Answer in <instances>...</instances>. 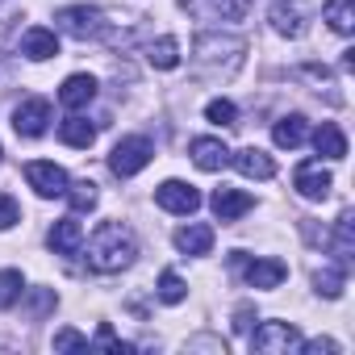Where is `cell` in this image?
Returning <instances> with one entry per match:
<instances>
[{"instance_id": "1", "label": "cell", "mask_w": 355, "mask_h": 355, "mask_svg": "<svg viewBox=\"0 0 355 355\" xmlns=\"http://www.w3.org/2000/svg\"><path fill=\"white\" fill-rule=\"evenodd\" d=\"M134 259H138V243H134V234L121 222H101L96 234L88 239V263L96 272H105V276L109 272H125Z\"/></svg>"}, {"instance_id": "2", "label": "cell", "mask_w": 355, "mask_h": 355, "mask_svg": "<svg viewBox=\"0 0 355 355\" xmlns=\"http://www.w3.org/2000/svg\"><path fill=\"white\" fill-rule=\"evenodd\" d=\"M150 155H155L150 138L130 134V138H121V142L113 146V155H109V171H113V175H121V180H130V175H138V171L150 163Z\"/></svg>"}, {"instance_id": "3", "label": "cell", "mask_w": 355, "mask_h": 355, "mask_svg": "<svg viewBox=\"0 0 355 355\" xmlns=\"http://www.w3.org/2000/svg\"><path fill=\"white\" fill-rule=\"evenodd\" d=\"M297 343H301V330L293 322H263L251 334V351H259V355H288Z\"/></svg>"}, {"instance_id": "4", "label": "cell", "mask_w": 355, "mask_h": 355, "mask_svg": "<svg viewBox=\"0 0 355 355\" xmlns=\"http://www.w3.org/2000/svg\"><path fill=\"white\" fill-rule=\"evenodd\" d=\"M55 21H59V30H63V34H71V38H80V42H88V38H101V34H105V13H101V9H92V5H71V9H63Z\"/></svg>"}, {"instance_id": "5", "label": "cell", "mask_w": 355, "mask_h": 355, "mask_svg": "<svg viewBox=\"0 0 355 355\" xmlns=\"http://www.w3.org/2000/svg\"><path fill=\"white\" fill-rule=\"evenodd\" d=\"M26 184L38 193V197H63L67 193V171L59 167V163H46V159H34V163H26Z\"/></svg>"}, {"instance_id": "6", "label": "cell", "mask_w": 355, "mask_h": 355, "mask_svg": "<svg viewBox=\"0 0 355 355\" xmlns=\"http://www.w3.org/2000/svg\"><path fill=\"white\" fill-rule=\"evenodd\" d=\"M293 189H297L305 201H326L330 189H334V180H330V171L322 167V159H305V163H297V171H293Z\"/></svg>"}, {"instance_id": "7", "label": "cell", "mask_w": 355, "mask_h": 355, "mask_svg": "<svg viewBox=\"0 0 355 355\" xmlns=\"http://www.w3.org/2000/svg\"><path fill=\"white\" fill-rule=\"evenodd\" d=\"M155 205L159 209H167V214H197L201 209V193L193 189V184H184V180H163L159 189H155Z\"/></svg>"}, {"instance_id": "8", "label": "cell", "mask_w": 355, "mask_h": 355, "mask_svg": "<svg viewBox=\"0 0 355 355\" xmlns=\"http://www.w3.org/2000/svg\"><path fill=\"white\" fill-rule=\"evenodd\" d=\"M46 125H51V101L30 96V101H21V105L13 109V130H17L21 138H42Z\"/></svg>"}, {"instance_id": "9", "label": "cell", "mask_w": 355, "mask_h": 355, "mask_svg": "<svg viewBox=\"0 0 355 355\" xmlns=\"http://www.w3.org/2000/svg\"><path fill=\"white\" fill-rule=\"evenodd\" d=\"M234 263H243L247 268V284L251 288H280L284 284V276H288V268L280 263V259H243V251H234Z\"/></svg>"}, {"instance_id": "10", "label": "cell", "mask_w": 355, "mask_h": 355, "mask_svg": "<svg viewBox=\"0 0 355 355\" xmlns=\"http://www.w3.org/2000/svg\"><path fill=\"white\" fill-rule=\"evenodd\" d=\"M209 205H214L218 222H239L243 214H251V209H255V197H251V193H243V189H218V193L209 197Z\"/></svg>"}, {"instance_id": "11", "label": "cell", "mask_w": 355, "mask_h": 355, "mask_svg": "<svg viewBox=\"0 0 355 355\" xmlns=\"http://www.w3.org/2000/svg\"><path fill=\"white\" fill-rule=\"evenodd\" d=\"M189 155H193V163L201 171H222L230 163V146L222 138H193L189 142Z\"/></svg>"}, {"instance_id": "12", "label": "cell", "mask_w": 355, "mask_h": 355, "mask_svg": "<svg viewBox=\"0 0 355 355\" xmlns=\"http://www.w3.org/2000/svg\"><path fill=\"white\" fill-rule=\"evenodd\" d=\"M230 163H234L243 175H251V180H272V175H276V163H272V155H263L259 146L230 150Z\"/></svg>"}, {"instance_id": "13", "label": "cell", "mask_w": 355, "mask_h": 355, "mask_svg": "<svg viewBox=\"0 0 355 355\" xmlns=\"http://www.w3.org/2000/svg\"><path fill=\"white\" fill-rule=\"evenodd\" d=\"M21 55H26V59H34V63L55 59V55H59V38H55V30H46V26L26 30V34H21Z\"/></svg>"}, {"instance_id": "14", "label": "cell", "mask_w": 355, "mask_h": 355, "mask_svg": "<svg viewBox=\"0 0 355 355\" xmlns=\"http://www.w3.org/2000/svg\"><path fill=\"white\" fill-rule=\"evenodd\" d=\"M46 243H51V251H55V255H76V251L84 247V226H80L76 218H63V222H55V226H51Z\"/></svg>"}, {"instance_id": "15", "label": "cell", "mask_w": 355, "mask_h": 355, "mask_svg": "<svg viewBox=\"0 0 355 355\" xmlns=\"http://www.w3.org/2000/svg\"><path fill=\"white\" fill-rule=\"evenodd\" d=\"M272 30L284 34V38H301L305 30V13L297 0H272Z\"/></svg>"}, {"instance_id": "16", "label": "cell", "mask_w": 355, "mask_h": 355, "mask_svg": "<svg viewBox=\"0 0 355 355\" xmlns=\"http://www.w3.org/2000/svg\"><path fill=\"white\" fill-rule=\"evenodd\" d=\"M92 96H96V80H92V76H67L63 88H59V101H63L67 109L92 105Z\"/></svg>"}, {"instance_id": "17", "label": "cell", "mask_w": 355, "mask_h": 355, "mask_svg": "<svg viewBox=\"0 0 355 355\" xmlns=\"http://www.w3.org/2000/svg\"><path fill=\"white\" fill-rule=\"evenodd\" d=\"M59 138H63L67 146H76V150H88V146L96 142V125H92L88 117L71 113V117H63V125H59Z\"/></svg>"}, {"instance_id": "18", "label": "cell", "mask_w": 355, "mask_h": 355, "mask_svg": "<svg viewBox=\"0 0 355 355\" xmlns=\"http://www.w3.org/2000/svg\"><path fill=\"white\" fill-rule=\"evenodd\" d=\"M175 247H180L184 255H209V247H214V230L201 226V222L180 226V230H175Z\"/></svg>"}, {"instance_id": "19", "label": "cell", "mask_w": 355, "mask_h": 355, "mask_svg": "<svg viewBox=\"0 0 355 355\" xmlns=\"http://www.w3.org/2000/svg\"><path fill=\"white\" fill-rule=\"evenodd\" d=\"M184 5L209 13V17H222V21H243L247 9H251V0H184Z\"/></svg>"}, {"instance_id": "20", "label": "cell", "mask_w": 355, "mask_h": 355, "mask_svg": "<svg viewBox=\"0 0 355 355\" xmlns=\"http://www.w3.org/2000/svg\"><path fill=\"white\" fill-rule=\"evenodd\" d=\"M272 138H276V146H301L305 138H309V125H305V117L301 113H288V117H280L276 125H272Z\"/></svg>"}, {"instance_id": "21", "label": "cell", "mask_w": 355, "mask_h": 355, "mask_svg": "<svg viewBox=\"0 0 355 355\" xmlns=\"http://www.w3.org/2000/svg\"><path fill=\"white\" fill-rule=\"evenodd\" d=\"M313 146H318V155H326V159H347V138H343V130H338L334 121H322V125L313 130Z\"/></svg>"}, {"instance_id": "22", "label": "cell", "mask_w": 355, "mask_h": 355, "mask_svg": "<svg viewBox=\"0 0 355 355\" xmlns=\"http://www.w3.org/2000/svg\"><path fill=\"white\" fill-rule=\"evenodd\" d=\"M146 63L159 67V71H175V67H180V42H175V38L150 42V46H146Z\"/></svg>"}, {"instance_id": "23", "label": "cell", "mask_w": 355, "mask_h": 355, "mask_svg": "<svg viewBox=\"0 0 355 355\" xmlns=\"http://www.w3.org/2000/svg\"><path fill=\"white\" fill-rule=\"evenodd\" d=\"M322 17L330 21L334 34H351V30H355V0H326Z\"/></svg>"}, {"instance_id": "24", "label": "cell", "mask_w": 355, "mask_h": 355, "mask_svg": "<svg viewBox=\"0 0 355 355\" xmlns=\"http://www.w3.org/2000/svg\"><path fill=\"white\" fill-rule=\"evenodd\" d=\"M334 255H338L343 268H347L351 255H355V222H351V214H343L338 226H334Z\"/></svg>"}, {"instance_id": "25", "label": "cell", "mask_w": 355, "mask_h": 355, "mask_svg": "<svg viewBox=\"0 0 355 355\" xmlns=\"http://www.w3.org/2000/svg\"><path fill=\"white\" fill-rule=\"evenodd\" d=\"M21 293H26V276H21L17 268H5V272H0V309L17 305Z\"/></svg>"}, {"instance_id": "26", "label": "cell", "mask_w": 355, "mask_h": 355, "mask_svg": "<svg viewBox=\"0 0 355 355\" xmlns=\"http://www.w3.org/2000/svg\"><path fill=\"white\" fill-rule=\"evenodd\" d=\"M313 284H318V293H322V297H343L347 268H343V263H338V268H318V272H313Z\"/></svg>"}, {"instance_id": "27", "label": "cell", "mask_w": 355, "mask_h": 355, "mask_svg": "<svg viewBox=\"0 0 355 355\" xmlns=\"http://www.w3.org/2000/svg\"><path fill=\"white\" fill-rule=\"evenodd\" d=\"M63 197L71 201V209H76V214H88V209H96V184H92V180L67 184V193H63Z\"/></svg>"}, {"instance_id": "28", "label": "cell", "mask_w": 355, "mask_h": 355, "mask_svg": "<svg viewBox=\"0 0 355 355\" xmlns=\"http://www.w3.org/2000/svg\"><path fill=\"white\" fill-rule=\"evenodd\" d=\"M184 297H189V284L175 276V272H163V276H159V301H163V305H180Z\"/></svg>"}, {"instance_id": "29", "label": "cell", "mask_w": 355, "mask_h": 355, "mask_svg": "<svg viewBox=\"0 0 355 355\" xmlns=\"http://www.w3.org/2000/svg\"><path fill=\"white\" fill-rule=\"evenodd\" d=\"M205 117H209L214 125H239V109H234V101H226V96L209 101V105H205Z\"/></svg>"}, {"instance_id": "30", "label": "cell", "mask_w": 355, "mask_h": 355, "mask_svg": "<svg viewBox=\"0 0 355 355\" xmlns=\"http://www.w3.org/2000/svg\"><path fill=\"white\" fill-rule=\"evenodd\" d=\"M55 351H88V338H84L80 330H71V326H67V330H59V334H55Z\"/></svg>"}, {"instance_id": "31", "label": "cell", "mask_w": 355, "mask_h": 355, "mask_svg": "<svg viewBox=\"0 0 355 355\" xmlns=\"http://www.w3.org/2000/svg\"><path fill=\"white\" fill-rule=\"evenodd\" d=\"M17 222H21V209H17V201L0 193V230H13Z\"/></svg>"}, {"instance_id": "32", "label": "cell", "mask_w": 355, "mask_h": 355, "mask_svg": "<svg viewBox=\"0 0 355 355\" xmlns=\"http://www.w3.org/2000/svg\"><path fill=\"white\" fill-rule=\"evenodd\" d=\"M297 347H301L305 355H334V351H338L334 338H309V343H297Z\"/></svg>"}, {"instance_id": "33", "label": "cell", "mask_w": 355, "mask_h": 355, "mask_svg": "<svg viewBox=\"0 0 355 355\" xmlns=\"http://www.w3.org/2000/svg\"><path fill=\"white\" fill-rule=\"evenodd\" d=\"M96 343H101V347H109V351H130V343H121L105 322H101V330H96Z\"/></svg>"}]
</instances>
